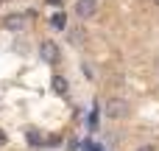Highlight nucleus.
I'll list each match as a JSON object with an SVG mask.
<instances>
[{"instance_id": "nucleus-12", "label": "nucleus", "mask_w": 159, "mask_h": 151, "mask_svg": "<svg viewBox=\"0 0 159 151\" xmlns=\"http://www.w3.org/2000/svg\"><path fill=\"white\" fill-rule=\"evenodd\" d=\"M0 3H8V0H0Z\"/></svg>"}, {"instance_id": "nucleus-3", "label": "nucleus", "mask_w": 159, "mask_h": 151, "mask_svg": "<svg viewBox=\"0 0 159 151\" xmlns=\"http://www.w3.org/2000/svg\"><path fill=\"white\" fill-rule=\"evenodd\" d=\"M95 11H98V3H95V0H78V3H75V14H78L81 20L95 17Z\"/></svg>"}, {"instance_id": "nucleus-6", "label": "nucleus", "mask_w": 159, "mask_h": 151, "mask_svg": "<svg viewBox=\"0 0 159 151\" xmlns=\"http://www.w3.org/2000/svg\"><path fill=\"white\" fill-rule=\"evenodd\" d=\"M53 90H56L59 95H67V90H70L67 78H61V76H53Z\"/></svg>"}, {"instance_id": "nucleus-10", "label": "nucleus", "mask_w": 159, "mask_h": 151, "mask_svg": "<svg viewBox=\"0 0 159 151\" xmlns=\"http://www.w3.org/2000/svg\"><path fill=\"white\" fill-rule=\"evenodd\" d=\"M137 151H157V149H154V146H140Z\"/></svg>"}, {"instance_id": "nucleus-8", "label": "nucleus", "mask_w": 159, "mask_h": 151, "mask_svg": "<svg viewBox=\"0 0 159 151\" xmlns=\"http://www.w3.org/2000/svg\"><path fill=\"white\" fill-rule=\"evenodd\" d=\"M28 143H31V146H42V134H39L36 129H28Z\"/></svg>"}, {"instance_id": "nucleus-4", "label": "nucleus", "mask_w": 159, "mask_h": 151, "mask_svg": "<svg viewBox=\"0 0 159 151\" xmlns=\"http://www.w3.org/2000/svg\"><path fill=\"white\" fill-rule=\"evenodd\" d=\"M3 25H6L8 31H25L28 17H25V14H8V17L3 20Z\"/></svg>"}, {"instance_id": "nucleus-1", "label": "nucleus", "mask_w": 159, "mask_h": 151, "mask_svg": "<svg viewBox=\"0 0 159 151\" xmlns=\"http://www.w3.org/2000/svg\"><path fill=\"white\" fill-rule=\"evenodd\" d=\"M106 115H109L112 120L126 118V115H129V104H126V98H109V101H106Z\"/></svg>"}, {"instance_id": "nucleus-2", "label": "nucleus", "mask_w": 159, "mask_h": 151, "mask_svg": "<svg viewBox=\"0 0 159 151\" xmlns=\"http://www.w3.org/2000/svg\"><path fill=\"white\" fill-rule=\"evenodd\" d=\"M39 56H42V62H48V64H56V62L61 59L59 45H56V42H50V39H45V42L39 45Z\"/></svg>"}, {"instance_id": "nucleus-11", "label": "nucleus", "mask_w": 159, "mask_h": 151, "mask_svg": "<svg viewBox=\"0 0 159 151\" xmlns=\"http://www.w3.org/2000/svg\"><path fill=\"white\" fill-rule=\"evenodd\" d=\"M48 3H50V6H59V3H64V0H48Z\"/></svg>"}, {"instance_id": "nucleus-5", "label": "nucleus", "mask_w": 159, "mask_h": 151, "mask_svg": "<svg viewBox=\"0 0 159 151\" xmlns=\"http://www.w3.org/2000/svg\"><path fill=\"white\" fill-rule=\"evenodd\" d=\"M67 39H70L73 45H81V42L87 39V34H84V28H78V25H75V28H70V31H67Z\"/></svg>"}, {"instance_id": "nucleus-13", "label": "nucleus", "mask_w": 159, "mask_h": 151, "mask_svg": "<svg viewBox=\"0 0 159 151\" xmlns=\"http://www.w3.org/2000/svg\"><path fill=\"white\" fill-rule=\"evenodd\" d=\"M154 3H157V6H159V0H154Z\"/></svg>"}, {"instance_id": "nucleus-7", "label": "nucleus", "mask_w": 159, "mask_h": 151, "mask_svg": "<svg viewBox=\"0 0 159 151\" xmlns=\"http://www.w3.org/2000/svg\"><path fill=\"white\" fill-rule=\"evenodd\" d=\"M50 25H53V28H59V31H61V28H64V25H67V17H64V14H53V20H50Z\"/></svg>"}, {"instance_id": "nucleus-9", "label": "nucleus", "mask_w": 159, "mask_h": 151, "mask_svg": "<svg viewBox=\"0 0 159 151\" xmlns=\"http://www.w3.org/2000/svg\"><path fill=\"white\" fill-rule=\"evenodd\" d=\"M6 140H8V137H6V132L0 129V146H6Z\"/></svg>"}]
</instances>
